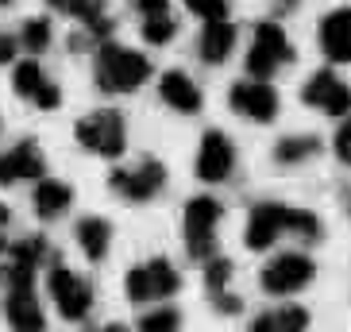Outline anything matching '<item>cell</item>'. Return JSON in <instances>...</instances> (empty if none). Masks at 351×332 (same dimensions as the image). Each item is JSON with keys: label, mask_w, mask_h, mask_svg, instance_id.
Listing matches in <instances>:
<instances>
[{"label": "cell", "mask_w": 351, "mask_h": 332, "mask_svg": "<svg viewBox=\"0 0 351 332\" xmlns=\"http://www.w3.org/2000/svg\"><path fill=\"white\" fill-rule=\"evenodd\" d=\"M282 232H293L301 239H317L320 236V220L313 213H301V209H286V205H255L247 220V248L263 251L270 248Z\"/></svg>", "instance_id": "6da1fadb"}, {"label": "cell", "mask_w": 351, "mask_h": 332, "mask_svg": "<svg viewBox=\"0 0 351 332\" xmlns=\"http://www.w3.org/2000/svg\"><path fill=\"white\" fill-rule=\"evenodd\" d=\"M151 78V62L147 54L128 51L120 43H101L97 51V85L108 93H132Z\"/></svg>", "instance_id": "7a4b0ae2"}, {"label": "cell", "mask_w": 351, "mask_h": 332, "mask_svg": "<svg viewBox=\"0 0 351 332\" xmlns=\"http://www.w3.org/2000/svg\"><path fill=\"white\" fill-rule=\"evenodd\" d=\"M77 143H85L101 158H120L128 147V128L120 112H93L77 124Z\"/></svg>", "instance_id": "3957f363"}, {"label": "cell", "mask_w": 351, "mask_h": 332, "mask_svg": "<svg viewBox=\"0 0 351 332\" xmlns=\"http://www.w3.org/2000/svg\"><path fill=\"white\" fill-rule=\"evenodd\" d=\"M289 58H293V47H289L286 32H282L278 23H258L255 43H251V54H247V70L267 82L270 73L278 70L282 62H289Z\"/></svg>", "instance_id": "277c9868"}, {"label": "cell", "mask_w": 351, "mask_h": 332, "mask_svg": "<svg viewBox=\"0 0 351 332\" xmlns=\"http://www.w3.org/2000/svg\"><path fill=\"white\" fill-rule=\"evenodd\" d=\"M217 220L220 205L213 198H193L186 205V248L193 259H208L217 248Z\"/></svg>", "instance_id": "5b68a950"}, {"label": "cell", "mask_w": 351, "mask_h": 332, "mask_svg": "<svg viewBox=\"0 0 351 332\" xmlns=\"http://www.w3.org/2000/svg\"><path fill=\"white\" fill-rule=\"evenodd\" d=\"M178 270L170 267L166 259H151V263H139V267L128 270V298L132 301H158V298H170L178 290Z\"/></svg>", "instance_id": "8992f818"}, {"label": "cell", "mask_w": 351, "mask_h": 332, "mask_svg": "<svg viewBox=\"0 0 351 332\" xmlns=\"http://www.w3.org/2000/svg\"><path fill=\"white\" fill-rule=\"evenodd\" d=\"M51 298H54V305H58V313H62L66 321H82L85 313H89V305H93L89 282L77 278V274L66 270V267L51 270Z\"/></svg>", "instance_id": "52a82bcc"}, {"label": "cell", "mask_w": 351, "mask_h": 332, "mask_svg": "<svg viewBox=\"0 0 351 332\" xmlns=\"http://www.w3.org/2000/svg\"><path fill=\"white\" fill-rule=\"evenodd\" d=\"M305 101L328 116H348L351 112V85L340 82L332 70H320L305 82Z\"/></svg>", "instance_id": "ba28073f"}, {"label": "cell", "mask_w": 351, "mask_h": 332, "mask_svg": "<svg viewBox=\"0 0 351 332\" xmlns=\"http://www.w3.org/2000/svg\"><path fill=\"white\" fill-rule=\"evenodd\" d=\"M162 182H166V170L155 158H147V163L132 166V170H116L112 174V189L128 201H151L158 189H162Z\"/></svg>", "instance_id": "9c48e42d"}, {"label": "cell", "mask_w": 351, "mask_h": 332, "mask_svg": "<svg viewBox=\"0 0 351 332\" xmlns=\"http://www.w3.org/2000/svg\"><path fill=\"white\" fill-rule=\"evenodd\" d=\"M47 174V158H43L39 143L35 139H23L12 151L0 155V186H12V182H32V178Z\"/></svg>", "instance_id": "30bf717a"}, {"label": "cell", "mask_w": 351, "mask_h": 332, "mask_svg": "<svg viewBox=\"0 0 351 332\" xmlns=\"http://www.w3.org/2000/svg\"><path fill=\"white\" fill-rule=\"evenodd\" d=\"M232 108H236L239 116H247V120L270 124L274 112H278V93H274L263 78H255V82H239L236 89H232Z\"/></svg>", "instance_id": "8fae6325"}, {"label": "cell", "mask_w": 351, "mask_h": 332, "mask_svg": "<svg viewBox=\"0 0 351 332\" xmlns=\"http://www.w3.org/2000/svg\"><path fill=\"white\" fill-rule=\"evenodd\" d=\"M309 278H313L309 255H293V251H289V255H278V259L263 270V286H267L270 294H298Z\"/></svg>", "instance_id": "7c38bea8"}, {"label": "cell", "mask_w": 351, "mask_h": 332, "mask_svg": "<svg viewBox=\"0 0 351 332\" xmlns=\"http://www.w3.org/2000/svg\"><path fill=\"white\" fill-rule=\"evenodd\" d=\"M12 85H16V93L20 97H27V101H35L39 108H58V101H62V93H58V85L43 73V66L39 62H20L16 66V73H12Z\"/></svg>", "instance_id": "4fadbf2b"}, {"label": "cell", "mask_w": 351, "mask_h": 332, "mask_svg": "<svg viewBox=\"0 0 351 332\" xmlns=\"http://www.w3.org/2000/svg\"><path fill=\"white\" fill-rule=\"evenodd\" d=\"M232 166H236V151L228 143V135L208 132L201 139V151H197V174L205 178V182H224L232 174Z\"/></svg>", "instance_id": "5bb4252c"}, {"label": "cell", "mask_w": 351, "mask_h": 332, "mask_svg": "<svg viewBox=\"0 0 351 332\" xmlns=\"http://www.w3.org/2000/svg\"><path fill=\"white\" fill-rule=\"evenodd\" d=\"M4 317L12 332H43V305L32 286H12L4 298Z\"/></svg>", "instance_id": "9a60e30c"}, {"label": "cell", "mask_w": 351, "mask_h": 332, "mask_svg": "<svg viewBox=\"0 0 351 332\" xmlns=\"http://www.w3.org/2000/svg\"><path fill=\"white\" fill-rule=\"evenodd\" d=\"M320 47L332 62H351V8H336L320 23Z\"/></svg>", "instance_id": "2e32d148"}, {"label": "cell", "mask_w": 351, "mask_h": 332, "mask_svg": "<svg viewBox=\"0 0 351 332\" xmlns=\"http://www.w3.org/2000/svg\"><path fill=\"white\" fill-rule=\"evenodd\" d=\"M158 93H162V101L170 104V108H178V112H197V108H201V89H197L182 70L162 73Z\"/></svg>", "instance_id": "e0dca14e"}, {"label": "cell", "mask_w": 351, "mask_h": 332, "mask_svg": "<svg viewBox=\"0 0 351 332\" xmlns=\"http://www.w3.org/2000/svg\"><path fill=\"white\" fill-rule=\"evenodd\" d=\"M70 205H73V189L66 182H58V178H39V186H35V213L43 220L62 217Z\"/></svg>", "instance_id": "ac0fdd59"}, {"label": "cell", "mask_w": 351, "mask_h": 332, "mask_svg": "<svg viewBox=\"0 0 351 332\" xmlns=\"http://www.w3.org/2000/svg\"><path fill=\"white\" fill-rule=\"evenodd\" d=\"M236 47V27L228 20H205V32H201V58L205 62H224Z\"/></svg>", "instance_id": "d6986e66"}, {"label": "cell", "mask_w": 351, "mask_h": 332, "mask_svg": "<svg viewBox=\"0 0 351 332\" xmlns=\"http://www.w3.org/2000/svg\"><path fill=\"white\" fill-rule=\"evenodd\" d=\"M77 244H82V251L89 255V259H104V251H108V244H112V224L101 220V217L77 220Z\"/></svg>", "instance_id": "ffe728a7"}, {"label": "cell", "mask_w": 351, "mask_h": 332, "mask_svg": "<svg viewBox=\"0 0 351 332\" xmlns=\"http://www.w3.org/2000/svg\"><path fill=\"white\" fill-rule=\"evenodd\" d=\"M309 329V313L301 305H286L278 313H263L251 321V332H305Z\"/></svg>", "instance_id": "44dd1931"}, {"label": "cell", "mask_w": 351, "mask_h": 332, "mask_svg": "<svg viewBox=\"0 0 351 332\" xmlns=\"http://www.w3.org/2000/svg\"><path fill=\"white\" fill-rule=\"evenodd\" d=\"M317 139L313 135H289V139H282L278 147H274V158L278 163H301V158H309L317 155Z\"/></svg>", "instance_id": "7402d4cb"}, {"label": "cell", "mask_w": 351, "mask_h": 332, "mask_svg": "<svg viewBox=\"0 0 351 332\" xmlns=\"http://www.w3.org/2000/svg\"><path fill=\"white\" fill-rule=\"evenodd\" d=\"M178 35V20L174 12H155V16H143V39L147 43H170Z\"/></svg>", "instance_id": "603a6c76"}, {"label": "cell", "mask_w": 351, "mask_h": 332, "mask_svg": "<svg viewBox=\"0 0 351 332\" xmlns=\"http://www.w3.org/2000/svg\"><path fill=\"white\" fill-rule=\"evenodd\" d=\"M178 324H182V317H178V309H170V305L139 317V332H178Z\"/></svg>", "instance_id": "cb8c5ba5"}, {"label": "cell", "mask_w": 351, "mask_h": 332, "mask_svg": "<svg viewBox=\"0 0 351 332\" xmlns=\"http://www.w3.org/2000/svg\"><path fill=\"white\" fill-rule=\"evenodd\" d=\"M20 43L27 47V51H47V43H51V23L47 20H27L23 23V32H20Z\"/></svg>", "instance_id": "d4e9b609"}, {"label": "cell", "mask_w": 351, "mask_h": 332, "mask_svg": "<svg viewBox=\"0 0 351 332\" xmlns=\"http://www.w3.org/2000/svg\"><path fill=\"white\" fill-rule=\"evenodd\" d=\"M201 20H228V0H186Z\"/></svg>", "instance_id": "484cf974"}, {"label": "cell", "mask_w": 351, "mask_h": 332, "mask_svg": "<svg viewBox=\"0 0 351 332\" xmlns=\"http://www.w3.org/2000/svg\"><path fill=\"white\" fill-rule=\"evenodd\" d=\"M232 278V263L228 259H213L208 263V270H205V282H208V290L217 294V290H224V282Z\"/></svg>", "instance_id": "4316f807"}, {"label": "cell", "mask_w": 351, "mask_h": 332, "mask_svg": "<svg viewBox=\"0 0 351 332\" xmlns=\"http://www.w3.org/2000/svg\"><path fill=\"white\" fill-rule=\"evenodd\" d=\"M336 155L351 166V116L340 124V132H336Z\"/></svg>", "instance_id": "83f0119b"}, {"label": "cell", "mask_w": 351, "mask_h": 332, "mask_svg": "<svg viewBox=\"0 0 351 332\" xmlns=\"http://www.w3.org/2000/svg\"><path fill=\"white\" fill-rule=\"evenodd\" d=\"M139 16H155V12H170V0H135Z\"/></svg>", "instance_id": "f1b7e54d"}, {"label": "cell", "mask_w": 351, "mask_h": 332, "mask_svg": "<svg viewBox=\"0 0 351 332\" xmlns=\"http://www.w3.org/2000/svg\"><path fill=\"white\" fill-rule=\"evenodd\" d=\"M12 54H16V39L0 32V62H12Z\"/></svg>", "instance_id": "f546056e"}, {"label": "cell", "mask_w": 351, "mask_h": 332, "mask_svg": "<svg viewBox=\"0 0 351 332\" xmlns=\"http://www.w3.org/2000/svg\"><path fill=\"white\" fill-rule=\"evenodd\" d=\"M8 220H12L8 205H0V251L8 248Z\"/></svg>", "instance_id": "4dcf8cb0"}, {"label": "cell", "mask_w": 351, "mask_h": 332, "mask_svg": "<svg viewBox=\"0 0 351 332\" xmlns=\"http://www.w3.org/2000/svg\"><path fill=\"white\" fill-rule=\"evenodd\" d=\"M0 4H8V0H0Z\"/></svg>", "instance_id": "1f68e13d"}]
</instances>
